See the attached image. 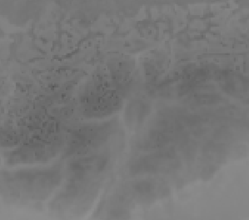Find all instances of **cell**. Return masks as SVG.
I'll return each instance as SVG.
<instances>
[{"label": "cell", "mask_w": 249, "mask_h": 220, "mask_svg": "<svg viewBox=\"0 0 249 220\" xmlns=\"http://www.w3.org/2000/svg\"><path fill=\"white\" fill-rule=\"evenodd\" d=\"M107 160L105 157H87L70 163V169L78 180L89 174L100 173L105 170Z\"/></svg>", "instance_id": "cell-5"}, {"label": "cell", "mask_w": 249, "mask_h": 220, "mask_svg": "<svg viewBox=\"0 0 249 220\" xmlns=\"http://www.w3.org/2000/svg\"><path fill=\"white\" fill-rule=\"evenodd\" d=\"M147 108L146 105L143 104H136L131 107L130 110H128L129 114L127 115V118L131 119V123L134 122V125H139L142 119H143L144 116H146L147 113Z\"/></svg>", "instance_id": "cell-6"}, {"label": "cell", "mask_w": 249, "mask_h": 220, "mask_svg": "<svg viewBox=\"0 0 249 220\" xmlns=\"http://www.w3.org/2000/svg\"><path fill=\"white\" fill-rule=\"evenodd\" d=\"M60 180L54 171L19 172L8 177L7 183L18 196L29 200L44 199Z\"/></svg>", "instance_id": "cell-1"}, {"label": "cell", "mask_w": 249, "mask_h": 220, "mask_svg": "<svg viewBox=\"0 0 249 220\" xmlns=\"http://www.w3.org/2000/svg\"><path fill=\"white\" fill-rule=\"evenodd\" d=\"M175 153L170 149L158 150L153 155L140 157L130 166L132 174H154L172 169L178 164Z\"/></svg>", "instance_id": "cell-3"}, {"label": "cell", "mask_w": 249, "mask_h": 220, "mask_svg": "<svg viewBox=\"0 0 249 220\" xmlns=\"http://www.w3.org/2000/svg\"><path fill=\"white\" fill-rule=\"evenodd\" d=\"M58 143L53 139H35L24 144L22 148L15 151L9 157L11 163L31 164L46 161L54 154Z\"/></svg>", "instance_id": "cell-2"}, {"label": "cell", "mask_w": 249, "mask_h": 220, "mask_svg": "<svg viewBox=\"0 0 249 220\" xmlns=\"http://www.w3.org/2000/svg\"><path fill=\"white\" fill-rule=\"evenodd\" d=\"M107 131L105 127H89L76 131L69 142L68 154L85 153L89 148L99 145L106 139Z\"/></svg>", "instance_id": "cell-4"}, {"label": "cell", "mask_w": 249, "mask_h": 220, "mask_svg": "<svg viewBox=\"0 0 249 220\" xmlns=\"http://www.w3.org/2000/svg\"><path fill=\"white\" fill-rule=\"evenodd\" d=\"M134 189L139 194H147L154 190V186L152 183L140 182L134 184Z\"/></svg>", "instance_id": "cell-7"}]
</instances>
